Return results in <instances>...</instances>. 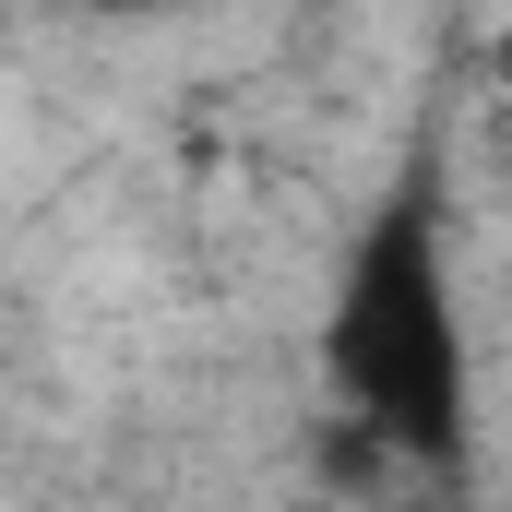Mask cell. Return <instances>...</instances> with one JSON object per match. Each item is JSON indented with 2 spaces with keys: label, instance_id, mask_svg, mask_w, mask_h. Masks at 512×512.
<instances>
[{
  "label": "cell",
  "instance_id": "obj_1",
  "mask_svg": "<svg viewBox=\"0 0 512 512\" xmlns=\"http://www.w3.org/2000/svg\"><path fill=\"white\" fill-rule=\"evenodd\" d=\"M322 382L382 453L465 465L477 358H465V298H453V239H441L429 179H393L370 203L358 251L334 274V310H322Z\"/></svg>",
  "mask_w": 512,
  "mask_h": 512
}]
</instances>
